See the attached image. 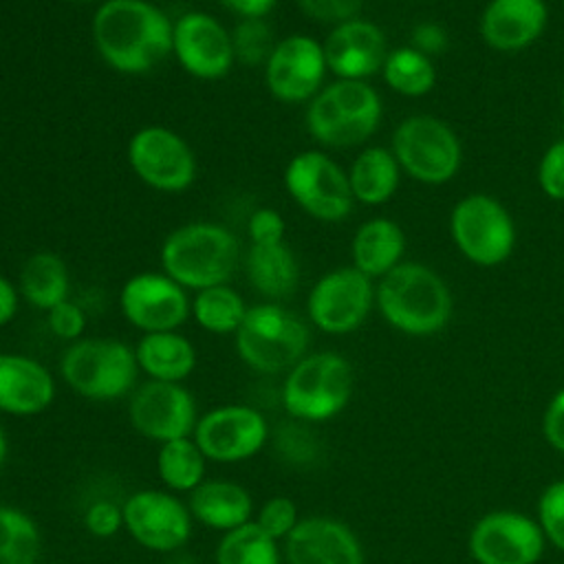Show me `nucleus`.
I'll list each match as a JSON object with an SVG mask.
<instances>
[{"instance_id":"f257e3e1","label":"nucleus","mask_w":564,"mask_h":564,"mask_svg":"<svg viewBox=\"0 0 564 564\" xmlns=\"http://www.w3.org/2000/svg\"><path fill=\"white\" fill-rule=\"evenodd\" d=\"M172 24L150 0H104L93 13L90 35L112 70L141 75L172 55Z\"/></svg>"},{"instance_id":"f03ea898","label":"nucleus","mask_w":564,"mask_h":564,"mask_svg":"<svg viewBox=\"0 0 564 564\" xmlns=\"http://www.w3.org/2000/svg\"><path fill=\"white\" fill-rule=\"evenodd\" d=\"M383 319L414 337L434 335L452 315V293L436 271L416 262H401L375 289Z\"/></svg>"},{"instance_id":"7ed1b4c3","label":"nucleus","mask_w":564,"mask_h":564,"mask_svg":"<svg viewBox=\"0 0 564 564\" xmlns=\"http://www.w3.org/2000/svg\"><path fill=\"white\" fill-rule=\"evenodd\" d=\"M240 256L238 238L209 220L185 223L170 231L161 245V271L181 286L203 291L227 284Z\"/></svg>"},{"instance_id":"20e7f679","label":"nucleus","mask_w":564,"mask_h":564,"mask_svg":"<svg viewBox=\"0 0 564 564\" xmlns=\"http://www.w3.org/2000/svg\"><path fill=\"white\" fill-rule=\"evenodd\" d=\"M355 372L339 352H306L286 370L280 399L286 414L302 423H324L341 414L352 397Z\"/></svg>"},{"instance_id":"39448f33","label":"nucleus","mask_w":564,"mask_h":564,"mask_svg":"<svg viewBox=\"0 0 564 564\" xmlns=\"http://www.w3.org/2000/svg\"><path fill=\"white\" fill-rule=\"evenodd\" d=\"M64 383L82 399L115 401L130 397L137 388V357L121 339L82 337L66 346L59 359Z\"/></svg>"},{"instance_id":"423d86ee","label":"nucleus","mask_w":564,"mask_h":564,"mask_svg":"<svg viewBox=\"0 0 564 564\" xmlns=\"http://www.w3.org/2000/svg\"><path fill=\"white\" fill-rule=\"evenodd\" d=\"M381 121V99L366 79H335L306 110L311 137L328 148L364 143Z\"/></svg>"},{"instance_id":"0eeeda50","label":"nucleus","mask_w":564,"mask_h":564,"mask_svg":"<svg viewBox=\"0 0 564 564\" xmlns=\"http://www.w3.org/2000/svg\"><path fill=\"white\" fill-rule=\"evenodd\" d=\"M240 361L260 372L278 375L291 370L308 348L306 324L275 302H262L247 308V315L234 333Z\"/></svg>"},{"instance_id":"6e6552de","label":"nucleus","mask_w":564,"mask_h":564,"mask_svg":"<svg viewBox=\"0 0 564 564\" xmlns=\"http://www.w3.org/2000/svg\"><path fill=\"white\" fill-rule=\"evenodd\" d=\"M392 154L412 178L441 185L460 170V141L456 132L432 115H414L401 121L392 134Z\"/></svg>"},{"instance_id":"1a4fd4ad","label":"nucleus","mask_w":564,"mask_h":564,"mask_svg":"<svg viewBox=\"0 0 564 564\" xmlns=\"http://www.w3.org/2000/svg\"><path fill=\"white\" fill-rule=\"evenodd\" d=\"M282 178L297 207L322 223H339L352 212L355 196L348 172L326 152H297L286 163Z\"/></svg>"},{"instance_id":"9d476101","label":"nucleus","mask_w":564,"mask_h":564,"mask_svg":"<svg viewBox=\"0 0 564 564\" xmlns=\"http://www.w3.org/2000/svg\"><path fill=\"white\" fill-rule=\"evenodd\" d=\"M449 234L458 251L480 267L505 262L516 245L511 214L487 194H469L454 205Z\"/></svg>"},{"instance_id":"9b49d317","label":"nucleus","mask_w":564,"mask_h":564,"mask_svg":"<svg viewBox=\"0 0 564 564\" xmlns=\"http://www.w3.org/2000/svg\"><path fill=\"white\" fill-rule=\"evenodd\" d=\"M128 165L148 187L178 194L196 181V156L189 143L167 126H143L128 141Z\"/></svg>"},{"instance_id":"f8f14e48","label":"nucleus","mask_w":564,"mask_h":564,"mask_svg":"<svg viewBox=\"0 0 564 564\" xmlns=\"http://www.w3.org/2000/svg\"><path fill=\"white\" fill-rule=\"evenodd\" d=\"M123 531L152 553L183 549L194 531V518L176 494L167 489H137L123 502Z\"/></svg>"},{"instance_id":"ddd939ff","label":"nucleus","mask_w":564,"mask_h":564,"mask_svg":"<svg viewBox=\"0 0 564 564\" xmlns=\"http://www.w3.org/2000/svg\"><path fill=\"white\" fill-rule=\"evenodd\" d=\"M192 438L209 463L236 465L262 452L269 441V423L253 405L227 403L200 414Z\"/></svg>"},{"instance_id":"4468645a","label":"nucleus","mask_w":564,"mask_h":564,"mask_svg":"<svg viewBox=\"0 0 564 564\" xmlns=\"http://www.w3.org/2000/svg\"><path fill=\"white\" fill-rule=\"evenodd\" d=\"M546 538L535 518L496 509L480 516L467 538V551L476 564H538Z\"/></svg>"},{"instance_id":"2eb2a0df","label":"nucleus","mask_w":564,"mask_h":564,"mask_svg":"<svg viewBox=\"0 0 564 564\" xmlns=\"http://www.w3.org/2000/svg\"><path fill=\"white\" fill-rule=\"evenodd\" d=\"M372 302V280L355 267H339L313 284L306 297V311L311 324L322 333L346 335L366 322Z\"/></svg>"},{"instance_id":"dca6fc26","label":"nucleus","mask_w":564,"mask_h":564,"mask_svg":"<svg viewBox=\"0 0 564 564\" xmlns=\"http://www.w3.org/2000/svg\"><path fill=\"white\" fill-rule=\"evenodd\" d=\"M128 421L143 438L159 445L192 436L198 421L196 399L183 383L148 379L128 397Z\"/></svg>"},{"instance_id":"f3484780","label":"nucleus","mask_w":564,"mask_h":564,"mask_svg":"<svg viewBox=\"0 0 564 564\" xmlns=\"http://www.w3.org/2000/svg\"><path fill=\"white\" fill-rule=\"evenodd\" d=\"M119 308L128 324L141 333L178 330L192 317V300L176 280L163 271H141L119 291Z\"/></svg>"},{"instance_id":"a211bd4d","label":"nucleus","mask_w":564,"mask_h":564,"mask_svg":"<svg viewBox=\"0 0 564 564\" xmlns=\"http://www.w3.org/2000/svg\"><path fill=\"white\" fill-rule=\"evenodd\" d=\"M326 70L322 42L295 33L278 40L273 46L264 64V84L278 101L302 104L311 101L322 90Z\"/></svg>"},{"instance_id":"6ab92c4d","label":"nucleus","mask_w":564,"mask_h":564,"mask_svg":"<svg viewBox=\"0 0 564 564\" xmlns=\"http://www.w3.org/2000/svg\"><path fill=\"white\" fill-rule=\"evenodd\" d=\"M172 55L185 73L207 82L225 77L236 62L231 31L203 11H187L172 24Z\"/></svg>"},{"instance_id":"aec40b11","label":"nucleus","mask_w":564,"mask_h":564,"mask_svg":"<svg viewBox=\"0 0 564 564\" xmlns=\"http://www.w3.org/2000/svg\"><path fill=\"white\" fill-rule=\"evenodd\" d=\"M282 557L286 564H364V549L346 522L308 516L282 542Z\"/></svg>"},{"instance_id":"412c9836","label":"nucleus","mask_w":564,"mask_h":564,"mask_svg":"<svg viewBox=\"0 0 564 564\" xmlns=\"http://www.w3.org/2000/svg\"><path fill=\"white\" fill-rule=\"evenodd\" d=\"M322 46L326 68L337 79H366L381 70L388 57L383 31L361 18L335 24Z\"/></svg>"},{"instance_id":"4be33fe9","label":"nucleus","mask_w":564,"mask_h":564,"mask_svg":"<svg viewBox=\"0 0 564 564\" xmlns=\"http://www.w3.org/2000/svg\"><path fill=\"white\" fill-rule=\"evenodd\" d=\"M55 379L51 370L33 357L20 352L0 355V412L18 419L37 416L55 401Z\"/></svg>"},{"instance_id":"5701e85b","label":"nucleus","mask_w":564,"mask_h":564,"mask_svg":"<svg viewBox=\"0 0 564 564\" xmlns=\"http://www.w3.org/2000/svg\"><path fill=\"white\" fill-rule=\"evenodd\" d=\"M549 9L544 0H489L480 18L482 40L502 53L531 46L544 31Z\"/></svg>"},{"instance_id":"b1692460","label":"nucleus","mask_w":564,"mask_h":564,"mask_svg":"<svg viewBox=\"0 0 564 564\" xmlns=\"http://www.w3.org/2000/svg\"><path fill=\"white\" fill-rule=\"evenodd\" d=\"M187 509L194 522L220 533L251 522L256 513L249 489L223 478H205L192 494H187Z\"/></svg>"},{"instance_id":"393cba45","label":"nucleus","mask_w":564,"mask_h":564,"mask_svg":"<svg viewBox=\"0 0 564 564\" xmlns=\"http://www.w3.org/2000/svg\"><path fill=\"white\" fill-rule=\"evenodd\" d=\"M139 372L154 381L183 383L196 368V348L178 330L143 333L134 346Z\"/></svg>"},{"instance_id":"a878e982","label":"nucleus","mask_w":564,"mask_h":564,"mask_svg":"<svg viewBox=\"0 0 564 564\" xmlns=\"http://www.w3.org/2000/svg\"><path fill=\"white\" fill-rule=\"evenodd\" d=\"M405 251V234L390 218H372L364 223L352 238L350 253L352 267L364 275L383 278L397 264Z\"/></svg>"},{"instance_id":"bb28decb","label":"nucleus","mask_w":564,"mask_h":564,"mask_svg":"<svg viewBox=\"0 0 564 564\" xmlns=\"http://www.w3.org/2000/svg\"><path fill=\"white\" fill-rule=\"evenodd\" d=\"M245 273L249 284L269 300L291 295L300 280L297 258L284 240L273 245H251L245 256Z\"/></svg>"},{"instance_id":"cd10ccee","label":"nucleus","mask_w":564,"mask_h":564,"mask_svg":"<svg viewBox=\"0 0 564 564\" xmlns=\"http://www.w3.org/2000/svg\"><path fill=\"white\" fill-rule=\"evenodd\" d=\"M18 291L20 297L40 311H48L55 304L68 300L70 278L62 256L53 251L31 253L20 269Z\"/></svg>"},{"instance_id":"c85d7f7f","label":"nucleus","mask_w":564,"mask_h":564,"mask_svg":"<svg viewBox=\"0 0 564 564\" xmlns=\"http://www.w3.org/2000/svg\"><path fill=\"white\" fill-rule=\"evenodd\" d=\"M399 163L386 148H366L357 154L348 170V181L355 200L366 205L386 203L399 185Z\"/></svg>"},{"instance_id":"c756f323","label":"nucleus","mask_w":564,"mask_h":564,"mask_svg":"<svg viewBox=\"0 0 564 564\" xmlns=\"http://www.w3.org/2000/svg\"><path fill=\"white\" fill-rule=\"evenodd\" d=\"M207 458L192 436L165 441L156 452V476L172 494H192L207 474Z\"/></svg>"},{"instance_id":"7c9ffc66","label":"nucleus","mask_w":564,"mask_h":564,"mask_svg":"<svg viewBox=\"0 0 564 564\" xmlns=\"http://www.w3.org/2000/svg\"><path fill=\"white\" fill-rule=\"evenodd\" d=\"M247 304L229 284L196 291L192 300L194 322L212 335H234L247 315Z\"/></svg>"},{"instance_id":"2f4dec72","label":"nucleus","mask_w":564,"mask_h":564,"mask_svg":"<svg viewBox=\"0 0 564 564\" xmlns=\"http://www.w3.org/2000/svg\"><path fill=\"white\" fill-rule=\"evenodd\" d=\"M214 564H282L280 542L262 533L256 522L220 533Z\"/></svg>"},{"instance_id":"473e14b6","label":"nucleus","mask_w":564,"mask_h":564,"mask_svg":"<svg viewBox=\"0 0 564 564\" xmlns=\"http://www.w3.org/2000/svg\"><path fill=\"white\" fill-rule=\"evenodd\" d=\"M42 533L20 507L0 505V564H37Z\"/></svg>"},{"instance_id":"72a5a7b5","label":"nucleus","mask_w":564,"mask_h":564,"mask_svg":"<svg viewBox=\"0 0 564 564\" xmlns=\"http://www.w3.org/2000/svg\"><path fill=\"white\" fill-rule=\"evenodd\" d=\"M383 79L386 84L405 97H421L434 88L436 68L430 57L414 46L394 48L388 53L383 62Z\"/></svg>"},{"instance_id":"f704fd0d","label":"nucleus","mask_w":564,"mask_h":564,"mask_svg":"<svg viewBox=\"0 0 564 564\" xmlns=\"http://www.w3.org/2000/svg\"><path fill=\"white\" fill-rule=\"evenodd\" d=\"M231 44L236 62L245 66H264L278 42L264 18H240L231 31Z\"/></svg>"},{"instance_id":"c9c22d12","label":"nucleus","mask_w":564,"mask_h":564,"mask_svg":"<svg viewBox=\"0 0 564 564\" xmlns=\"http://www.w3.org/2000/svg\"><path fill=\"white\" fill-rule=\"evenodd\" d=\"M256 527L275 542H284L286 535L300 522L297 505L289 496H271L253 513Z\"/></svg>"},{"instance_id":"e433bc0d","label":"nucleus","mask_w":564,"mask_h":564,"mask_svg":"<svg viewBox=\"0 0 564 564\" xmlns=\"http://www.w3.org/2000/svg\"><path fill=\"white\" fill-rule=\"evenodd\" d=\"M538 524L549 544L564 551V478L546 485L538 498Z\"/></svg>"},{"instance_id":"4c0bfd02","label":"nucleus","mask_w":564,"mask_h":564,"mask_svg":"<svg viewBox=\"0 0 564 564\" xmlns=\"http://www.w3.org/2000/svg\"><path fill=\"white\" fill-rule=\"evenodd\" d=\"M82 522H84V529L93 538H99V540L112 538L123 529L121 505H117L108 498H99L86 507Z\"/></svg>"},{"instance_id":"58836bf2","label":"nucleus","mask_w":564,"mask_h":564,"mask_svg":"<svg viewBox=\"0 0 564 564\" xmlns=\"http://www.w3.org/2000/svg\"><path fill=\"white\" fill-rule=\"evenodd\" d=\"M46 324H48V330L62 339V341H77L82 339L84 335V328H86V313L82 306H77L70 297L55 304L53 308L46 311Z\"/></svg>"},{"instance_id":"ea45409f","label":"nucleus","mask_w":564,"mask_h":564,"mask_svg":"<svg viewBox=\"0 0 564 564\" xmlns=\"http://www.w3.org/2000/svg\"><path fill=\"white\" fill-rule=\"evenodd\" d=\"M538 183L540 189L553 198L564 200V139L549 145L538 165Z\"/></svg>"},{"instance_id":"a19ab883","label":"nucleus","mask_w":564,"mask_h":564,"mask_svg":"<svg viewBox=\"0 0 564 564\" xmlns=\"http://www.w3.org/2000/svg\"><path fill=\"white\" fill-rule=\"evenodd\" d=\"M366 0H297V7L304 15L317 22L341 24L346 20L357 18L359 9Z\"/></svg>"},{"instance_id":"79ce46f5","label":"nucleus","mask_w":564,"mask_h":564,"mask_svg":"<svg viewBox=\"0 0 564 564\" xmlns=\"http://www.w3.org/2000/svg\"><path fill=\"white\" fill-rule=\"evenodd\" d=\"M284 218L278 209L273 207H260L249 216L247 223V236L251 245H273L284 240Z\"/></svg>"},{"instance_id":"37998d69","label":"nucleus","mask_w":564,"mask_h":564,"mask_svg":"<svg viewBox=\"0 0 564 564\" xmlns=\"http://www.w3.org/2000/svg\"><path fill=\"white\" fill-rule=\"evenodd\" d=\"M542 436L560 454H564V388L557 390L542 414Z\"/></svg>"},{"instance_id":"c03bdc74","label":"nucleus","mask_w":564,"mask_h":564,"mask_svg":"<svg viewBox=\"0 0 564 564\" xmlns=\"http://www.w3.org/2000/svg\"><path fill=\"white\" fill-rule=\"evenodd\" d=\"M412 46L430 57L432 53L445 51L447 33L438 24H432V22L416 24L414 31H412Z\"/></svg>"},{"instance_id":"a18cd8bd","label":"nucleus","mask_w":564,"mask_h":564,"mask_svg":"<svg viewBox=\"0 0 564 564\" xmlns=\"http://www.w3.org/2000/svg\"><path fill=\"white\" fill-rule=\"evenodd\" d=\"M218 2L240 18H264L271 13L278 0H218Z\"/></svg>"},{"instance_id":"49530a36","label":"nucleus","mask_w":564,"mask_h":564,"mask_svg":"<svg viewBox=\"0 0 564 564\" xmlns=\"http://www.w3.org/2000/svg\"><path fill=\"white\" fill-rule=\"evenodd\" d=\"M18 306H20L18 286L9 278L0 275V326L9 324L15 317Z\"/></svg>"},{"instance_id":"de8ad7c7","label":"nucleus","mask_w":564,"mask_h":564,"mask_svg":"<svg viewBox=\"0 0 564 564\" xmlns=\"http://www.w3.org/2000/svg\"><path fill=\"white\" fill-rule=\"evenodd\" d=\"M7 456H9V441H7L4 427L0 425V469H2L4 463H7Z\"/></svg>"},{"instance_id":"09e8293b","label":"nucleus","mask_w":564,"mask_h":564,"mask_svg":"<svg viewBox=\"0 0 564 564\" xmlns=\"http://www.w3.org/2000/svg\"><path fill=\"white\" fill-rule=\"evenodd\" d=\"M68 2H95V0H68Z\"/></svg>"},{"instance_id":"8fccbe9b","label":"nucleus","mask_w":564,"mask_h":564,"mask_svg":"<svg viewBox=\"0 0 564 564\" xmlns=\"http://www.w3.org/2000/svg\"><path fill=\"white\" fill-rule=\"evenodd\" d=\"M0 355H2V350H0Z\"/></svg>"}]
</instances>
